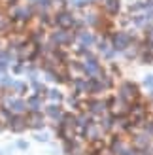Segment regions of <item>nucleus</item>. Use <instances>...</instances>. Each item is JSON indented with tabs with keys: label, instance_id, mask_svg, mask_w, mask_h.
Instances as JSON below:
<instances>
[{
	"label": "nucleus",
	"instance_id": "nucleus-6",
	"mask_svg": "<svg viewBox=\"0 0 153 155\" xmlns=\"http://www.w3.org/2000/svg\"><path fill=\"white\" fill-rule=\"evenodd\" d=\"M104 110H106L104 102H91V112L93 114H102Z\"/></svg>",
	"mask_w": 153,
	"mask_h": 155
},
{
	"label": "nucleus",
	"instance_id": "nucleus-8",
	"mask_svg": "<svg viewBox=\"0 0 153 155\" xmlns=\"http://www.w3.org/2000/svg\"><path fill=\"white\" fill-rule=\"evenodd\" d=\"M28 104H30V106H32V108H34V110H38V106H40V104H42V100H40V98H38V97H32V98H30V100H28Z\"/></svg>",
	"mask_w": 153,
	"mask_h": 155
},
{
	"label": "nucleus",
	"instance_id": "nucleus-3",
	"mask_svg": "<svg viewBox=\"0 0 153 155\" xmlns=\"http://www.w3.org/2000/svg\"><path fill=\"white\" fill-rule=\"evenodd\" d=\"M10 121H11V129L13 130H23V129H25V125H27L25 117H13Z\"/></svg>",
	"mask_w": 153,
	"mask_h": 155
},
{
	"label": "nucleus",
	"instance_id": "nucleus-9",
	"mask_svg": "<svg viewBox=\"0 0 153 155\" xmlns=\"http://www.w3.org/2000/svg\"><path fill=\"white\" fill-rule=\"evenodd\" d=\"M49 98H53V100H63V95H60L59 91H49Z\"/></svg>",
	"mask_w": 153,
	"mask_h": 155
},
{
	"label": "nucleus",
	"instance_id": "nucleus-1",
	"mask_svg": "<svg viewBox=\"0 0 153 155\" xmlns=\"http://www.w3.org/2000/svg\"><path fill=\"white\" fill-rule=\"evenodd\" d=\"M119 97L123 98V100H127L129 104H131V100H134V98H138L140 97V91H138V87H136L134 83H123L121 85V91H119Z\"/></svg>",
	"mask_w": 153,
	"mask_h": 155
},
{
	"label": "nucleus",
	"instance_id": "nucleus-7",
	"mask_svg": "<svg viewBox=\"0 0 153 155\" xmlns=\"http://www.w3.org/2000/svg\"><path fill=\"white\" fill-rule=\"evenodd\" d=\"M10 108H11V110H15V112H23V110L27 108V104L23 102V100H13Z\"/></svg>",
	"mask_w": 153,
	"mask_h": 155
},
{
	"label": "nucleus",
	"instance_id": "nucleus-10",
	"mask_svg": "<svg viewBox=\"0 0 153 155\" xmlns=\"http://www.w3.org/2000/svg\"><path fill=\"white\" fill-rule=\"evenodd\" d=\"M146 83H148V85H153V78H148V80H146Z\"/></svg>",
	"mask_w": 153,
	"mask_h": 155
},
{
	"label": "nucleus",
	"instance_id": "nucleus-5",
	"mask_svg": "<svg viewBox=\"0 0 153 155\" xmlns=\"http://www.w3.org/2000/svg\"><path fill=\"white\" fill-rule=\"evenodd\" d=\"M76 125H78V127H89L91 125V119H89V115H80V117L78 119H76Z\"/></svg>",
	"mask_w": 153,
	"mask_h": 155
},
{
	"label": "nucleus",
	"instance_id": "nucleus-2",
	"mask_svg": "<svg viewBox=\"0 0 153 155\" xmlns=\"http://www.w3.org/2000/svg\"><path fill=\"white\" fill-rule=\"evenodd\" d=\"M27 125H30L32 129H38V127H44V121H42V115L40 114H32L30 115V121H27Z\"/></svg>",
	"mask_w": 153,
	"mask_h": 155
},
{
	"label": "nucleus",
	"instance_id": "nucleus-4",
	"mask_svg": "<svg viewBox=\"0 0 153 155\" xmlns=\"http://www.w3.org/2000/svg\"><path fill=\"white\" fill-rule=\"evenodd\" d=\"M47 114L51 115V117H55L57 121H63V112H60L59 106H49L47 108Z\"/></svg>",
	"mask_w": 153,
	"mask_h": 155
}]
</instances>
